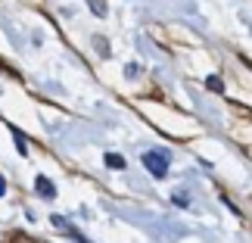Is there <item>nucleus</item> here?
Instances as JSON below:
<instances>
[{
    "mask_svg": "<svg viewBox=\"0 0 252 243\" xmlns=\"http://www.w3.org/2000/svg\"><path fill=\"white\" fill-rule=\"evenodd\" d=\"M34 190H37V197H44V200L56 197V184L47 178V174H37V178H34Z\"/></svg>",
    "mask_w": 252,
    "mask_h": 243,
    "instance_id": "obj_2",
    "label": "nucleus"
},
{
    "mask_svg": "<svg viewBox=\"0 0 252 243\" xmlns=\"http://www.w3.org/2000/svg\"><path fill=\"white\" fill-rule=\"evenodd\" d=\"M168 153L165 150H147L143 153V165H147V172L153 174V178H165L168 174Z\"/></svg>",
    "mask_w": 252,
    "mask_h": 243,
    "instance_id": "obj_1",
    "label": "nucleus"
},
{
    "mask_svg": "<svg viewBox=\"0 0 252 243\" xmlns=\"http://www.w3.org/2000/svg\"><path fill=\"white\" fill-rule=\"evenodd\" d=\"M206 87H209V91H215V94H224V81H221L218 75H209V78H206Z\"/></svg>",
    "mask_w": 252,
    "mask_h": 243,
    "instance_id": "obj_4",
    "label": "nucleus"
},
{
    "mask_svg": "<svg viewBox=\"0 0 252 243\" xmlns=\"http://www.w3.org/2000/svg\"><path fill=\"white\" fill-rule=\"evenodd\" d=\"M94 47H96V50H103V53H109V44H106V41H100V37L94 41Z\"/></svg>",
    "mask_w": 252,
    "mask_h": 243,
    "instance_id": "obj_6",
    "label": "nucleus"
},
{
    "mask_svg": "<svg viewBox=\"0 0 252 243\" xmlns=\"http://www.w3.org/2000/svg\"><path fill=\"white\" fill-rule=\"evenodd\" d=\"M106 165H109V169H115V172H122V169H125V159L119 156V153H106Z\"/></svg>",
    "mask_w": 252,
    "mask_h": 243,
    "instance_id": "obj_3",
    "label": "nucleus"
},
{
    "mask_svg": "<svg viewBox=\"0 0 252 243\" xmlns=\"http://www.w3.org/2000/svg\"><path fill=\"white\" fill-rule=\"evenodd\" d=\"M13 140H16V150H19V153L25 156V153H28V140H25V138H22L19 131H13Z\"/></svg>",
    "mask_w": 252,
    "mask_h": 243,
    "instance_id": "obj_5",
    "label": "nucleus"
}]
</instances>
